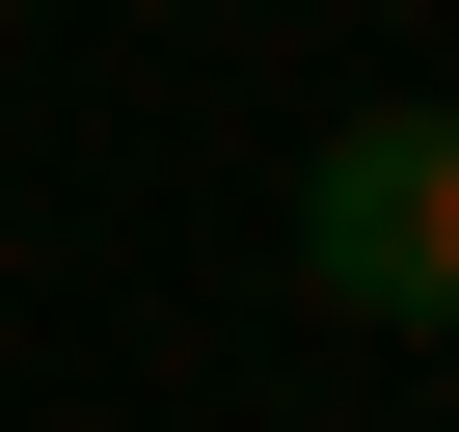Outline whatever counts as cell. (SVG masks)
<instances>
[{
  "instance_id": "6da1fadb",
  "label": "cell",
  "mask_w": 459,
  "mask_h": 432,
  "mask_svg": "<svg viewBox=\"0 0 459 432\" xmlns=\"http://www.w3.org/2000/svg\"><path fill=\"white\" fill-rule=\"evenodd\" d=\"M298 298L459 324V108H351V135L298 162Z\"/></svg>"
}]
</instances>
